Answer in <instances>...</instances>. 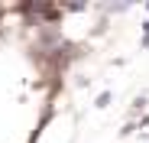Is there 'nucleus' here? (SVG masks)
<instances>
[{"instance_id": "obj_1", "label": "nucleus", "mask_w": 149, "mask_h": 143, "mask_svg": "<svg viewBox=\"0 0 149 143\" xmlns=\"http://www.w3.org/2000/svg\"><path fill=\"white\" fill-rule=\"evenodd\" d=\"M110 98H113V94H110V91H104L101 98H97V107H107V104H110Z\"/></svg>"}, {"instance_id": "obj_2", "label": "nucleus", "mask_w": 149, "mask_h": 143, "mask_svg": "<svg viewBox=\"0 0 149 143\" xmlns=\"http://www.w3.org/2000/svg\"><path fill=\"white\" fill-rule=\"evenodd\" d=\"M143 143H149V137H143Z\"/></svg>"}]
</instances>
